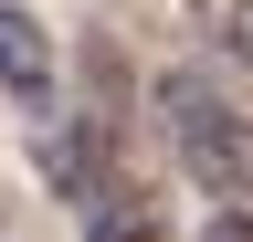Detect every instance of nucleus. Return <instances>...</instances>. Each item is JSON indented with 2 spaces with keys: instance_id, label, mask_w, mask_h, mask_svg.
Returning <instances> with one entry per match:
<instances>
[{
  "instance_id": "1",
  "label": "nucleus",
  "mask_w": 253,
  "mask_h": 242,
  "mask_svg": "<svg viewBox=\"0 0 253 242\" xmlns=\"http://www.w3.org/2000/svg\"><path fill=\"white\" fill-rule=\"evenodd\" d=\"M32 179H42V200H63L74 221L126 179V116H116V64L106 53H84V95H53L32 116Z\"/></svg>"
},
{
  "instance_id": "2",
  "label": "nucleus",
  "mask_w": 253,
  "mask_h": 242,
  "mask_svg": "<svg viewBox=\"0 0 253 242\" xmlns=\"http://www.w3.org/2000/svg\"><path fill=\"white\" fill-rule=\"evenodd\" d=\"M158 127H169V158L190 169L201 210L253 221V116H243V105H221L201 74H158Z\"/></svg>"
},
{
  "instance_id": "3",
  "label": "nucleus",
  "mask_w": 253,
  "mask_h": 242,
  "mask_svg": "<svg viewBox=\"0 0 253 242\" xmlns=\"http://www.w3.org/2000/svg\"><path fill=\"white\" fill-rule=\"evenodd\" d=\"M0 95H11L21 116H42L63 95V53L42 32V11H21V0H0Z\"/></svg>"
},
{
  "instance_id": "4",
  "label": "nucleus",
  "mask_w": 253,
  "mask_h": 242,
  "mask_svg": "<svg viewBox=\"0 0 253 242\" xmlns=\"http://www.w3.org/2000/svg\"><path fill=\"white\" fill-rule=\"evenodd\" d=\"M84 242H169V221H158V200L137 190V179H116V190L84 210Z\"/></svg>"
},
{
  "instance_id": "5",
  "label": "nucleus",
  "mask_w": 253,
  "mask_h": 242,
  "mask_svg": "<svg viewBox=\"0 0 253 242\" xmlns=\"http://www.w3.org/2000/svg\"><path fill=\"white\" fill-rule=\"evenodd\" d=\"M190 11H201V21H211V42L253 74V0H190Z\"/></svg>"
},
{
  "instance_id": "6",
  "label": "nucleus",
  "mask_w": 253,
  "mask_h": 242,
  "mask_svg": "<svg viewBox=\"0 0 253 242\" xmlns=\"http://www.w3.org/2000/svg\"><path fill=\"white\" fill-rule=\"evenodd\" d=\"M201 242H253V221H232V210H201Z\"/></svg>"
}]
</instances>
